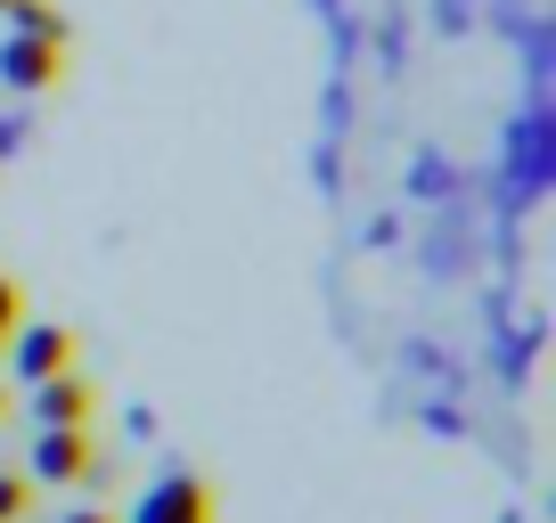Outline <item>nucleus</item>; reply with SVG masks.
I'll return each instance as SVG.
<instances>
[{
	"label": "nucleus",
	"mask_w": 556,
	"mask_h": 523,
	"mask_svg": "<svg viewBox=\"0 0 556 523\" xmlns=\"http://www.w3.org/2000/svg\"><path fill=\"white\" fill-rule=\"evenodd\" d=\"M99 474V434L90 425H41L34 434V483H90Z\"/></svg>",
	"instance_id": "nucleus-1"
},
{
	"label": "nucleus",
	"mask_w": 556,
	"mask_h": 523,
	"mask_svg": "<svg viewBox=\"0 0 556 523\" xmlns=\"http://www.w3.org/2000/svg\"><path fill=\"white\" fill-rule=\"evenodd\" d=\"M131 523H213V490L197 474H164L148 483V499L131 507Z\"/></svg>",
	"instance_id": "nucleus-2"
},
{
	"label": "nucleus",
	"mask_w": 556,
	"mask_h": 523,
	"mask_svg": "<svg viewBox=\"0 0 556 523\" xmlns=\"http://www.w3.org/2000/svg\"><path fill=\"white\" fill-rule=\"evenodd\" d=\"M58 50H66V41H34V34H9V41H0V90H17V99L50 90V82H58Z\"/></svg>",
	"instance_id": "nucleus-3"
},
{
	"label": "nucleus",
	"mask_w": 556,
	"mask_h": 523,
	"mask_svg": "<svg viewBox=\"0 0 556 523\" xmlns=\"http://www.w3.org/2000/svg\"><path fill=\"white\" fill-rule=\"evenodd\" d=\"M34 418H41V425H90V418H99L90 377H74V368H66V377H41V384H34Z\"/></svg>",
	"instance_id": "nucleus-4"
},
{
	"label": "nucleus",
	"mask_w": 556,
	"mask_h": 523,
	"mask_svg": "<svg viewBox=\"0 0 556 523\" xmlns=\"http://www.w3.org/2000/svg\"><path fill=\"white\" fill-rule=\"evenodd\" d=\"M9 352H17V368H25L34 384L74 368V335H66V328H9Z\"/></svg>",
	"instance_id": "nucleus-5"
},
{
	"label": "nucleus",
	"mask_w": 556,
	"mask_h": 523,
	"mask_svg": "<svg viewBox=\"0 0 556 523\" xmlns=\"http://www.w3.org/2000/svg\"><path fill=\"white\" fill-rule=\"evenodd\" d=\"M0 17L17 25V34H34V41H66V17H58L50 0H9V9H0Z\"/></svg>",
	"instance_id": "nucleus-6"
},
{
	"label": "nucleus",
	"mask_w": 556,
	"mask_h": 523,
	"mask_svg": "<svg viewBox=\"0 0 556 523\" xmlns=\"http://www.w3.org/2000/svg\"><path fill=\"white\" fill-rule=\"evenodd\" d=\"M25 499H34V483H25V474H0V523H17Z\"/></svg>",
	"instance_id": "nucleus-7"
},
{
	"label": "nucleus",
	"mask_w": 556,
	"mask_h": 523,
	"mask_svg": "<svg viewBox=\"0 0 556 523\" xmlns=\"http://www.w3.org/2000/svg\"><path fill=\"white\" fill-rule=\"evenodd\" d=\"M17 328V279H0V335Z\"/></svg>",
	"instance_id": "nucleus-8"
},
{
	"label": "nucleus",
	"mask_w": 556,
	"mask_h": 523,
	"mask_svg": "<svg viewBox=\"0 0 556 523\" xmlns=\"http://www.w3.org/2000/svg\"><path fill=\"white\" fill-rule=\"evenodd\" d=\"M17 140H25V123H17V115H0V156H17Z\"/></svg>",
	"instance_id": "nucleus-9"
},
{
	"label": "nucleus",
	"mask_w": 556,
	"mask_h": 523,
	"mask_svg": "<svg viewBox=\"0 0 556 523\" xmlns=\"http://www.w3.org/2000/svg\"><path fill=\"white\" fill-rule=\"evenodd\" d=\"M66 523H115V515H99V507H74V515Z\"/></svg>",
	"instance_id": "nucleus-10"
},
{
	"label": "nucleus",
	"mask_w": 556,
	"mask_h": 523,
	"mask_svg": "<svg viewBox=\"0 0 556 523\" xmlns=\"http://www.w3.org/2000/svg\"><path fill=\"white\" fill-rule=\"evenodd\" d=\"M0 418H9V393H0Z\"/></svg>",
	"instance_id": "nucleus-11"
},
{
	"label": "nucleus",
	"mask_w": 556,
	"mask_h": 523,
	"mask_svg": "<svg viewBox=\"0 0 556 523\" xmlns=\"http://www.w3.org/2000/svg\"><path fill=\"white\" fill-rule=\"evenodd\" d=\"M0 344H9V335H0Z\"/></svg>",
	"instance_id": "nucleus-12"
},
{
	"label": "nucleus",
	"mask_w": 556,
	"mask_h": 523,
	"mask_svg": "<svg viewBox=\"0 0 556 523\" xmlns=\"http://www.w3.org/2000/svg\"><path fill=\"white\" fill-rule=\"evenodd\" d=\"M0 9H9V0H0Z\"/></svg>",
	"instance_id": "nucleus-13"
}]
</instances>
